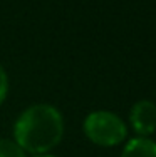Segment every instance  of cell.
Returning a JSON list of instances; mask_svg holds the SVG:
<instances>
[{
    "mask_svg": "<svg viewBox=\"0 0 156 157\" xmlns=\"http://www.w3.org/2000/svg\"><path fill=\"white\" fill-rule=\"evenodd\" d=\"M64 134L62 114L49 104H35L18 115L14 137L24 152L46 154L61 142Z\"/></svg>",
    "mask_w": 156,
    "mask_h": 157,
    "instance_id": "1",
    "label": "cell"
},
{
    "mask_svg": "<svg viewBox=\"0 0 156 157\" xmlns=\"http://www.w3.org/2000/svg\"><path fill=\"white\" fill-rule=\"evenodd\" d=\"M84 134L91 142L102 147H113L124 140L128 129L119 115L109 110H96L84 121Z\"/></svg>",
    "mask_w": 156,
    "mask_h": 157,
    "instance_id": "2",
    "label": "cell"
},
{
    "mask_svg": "<svg viewBox=\"0 0 156 157\" xmlns=\"http://www.w3.org/2000/svg\"><path fill=\"white\" fill-rule=\"evenodd\" d=\"M0 157H25V152L18 147L15 140L0 139Z\"/></svg>",
    "mask_w": 156,
    "mask_h": 157,
    "instance_id": "5",
    "label": "cell"
},
{
    "mask_svg": "<svg viewBox=\"0 0 156 157\" xmlns=\"http://www.w3.org/2000/svg\"><path fill=\"white\" fill-rule=\"evenodd\" d=\"M121 157H156V142L150 137H136L126 144Z\"/></svg>",
    "mask_w": 156,
    "mask_h": 157,
    "instance_id": "4",
    "label": "cell"
},
{
    "mask_svg": "<svg viewBox=\"0 0 156 157\" xmlns=\"http://www.w3.org/2000/svg\"><path fill=\"white\" fill-rule=\"evenodd\" d=\"M35 157H54V155H49V154H37Z\"/></svg>",
    "mask_w": 156,
    "mask_h": 157,
    "instance_id": "7",
    "label": "cell"
},
{
    "mask_svg": "<svg viewBox=\"0 0 156 157\" xmlns=\"http://www.w3.org/2000/svg\"><path fill=\"white\" fill-rule=\"evenodd\" d=\"M7 92H9V78H7V72L3 70V67L0 65V104L5 100Z\"/></svg>",
    "mask_w": 156,
    "mask_h": 157,
    "instance_id": "6",
    "label": "cell"
},
{
    "mask_svg": "<svg viewBox=\"0 0 156 157\" xmlns=\"http://www.w3.org/2000/svg\"><path fill=\"white\" fill-rule=\"evenodd\" d=\"M131 125L139 137H148L156 130V104L151 100H139L129 112Z\"/></svg>",
    "mask_w": 156,
    "mask_h": 157,
    "instance_id": "3",
    "label": "cell"
}]
</instances>
